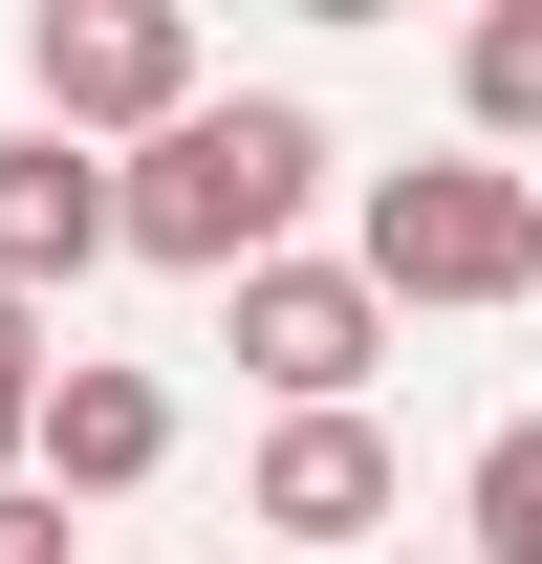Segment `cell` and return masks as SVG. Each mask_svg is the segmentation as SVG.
I'll use <instances>...</instances> for the list:
<instances>
[{"mask_svg":"<svg viewBox=\"0 0 542 564\" xmlns=\"http://www.w3.org/2000/svg\"><path fill=\"white\" fill-rule=\"evenodd\" d=\"M304 196H326V131H304L282 87H217V109H174V131H152L131 174H109L131 261H174V282H261Z\"/></svg>","mask_w":542,"mask_h":564,"instance_id":"6da1fadb","label":"cell"},{"mask_svg":"<svg viewBox=\"0 0 542 564\" xmlns=\"http://www.w3.org/2000/svg\"><path fill=\"white\" fill-rule=\"evenodd\" d=\"M347 261L391 304H521L542 282V174L521 152H412V174H369V239Z\"/></svg>","mask_w":542,"mask_h":564,"instance_id":"7a4b0ae2","label":"cell"},{"mask_svg":"<svg viewBox=\"0 0 542 564\" xmlns=\"http://www.w3.org/2000/svg\"><path fill=\"white\" fill-rule=\"evenodd\" d=\"M22 87H44V131H131V152L174 131V109H217L174 0H44V22H22Z\"/></svg>","mask_w":542,"mask_h":564,"instance_id":"3957f363","label":"cell"},{"mask_svg":"<svg viewBox=\"0 0 542 564\" xmlns=\"http://www.w3.org/2000/svg\"><path fill=\"white\" fill-rule=\"evenodd\" d=\"M239 304V369H261L282 413H369V348H391V282L369 261H261V282H217Z\"/></svg>","mask_w":542,"mask_h":564,"instance_id":"277c9868","label":"cell"},{"mask_svg":"<svg viewBox=\"0 0 542 564\" xmlns=\"http://www.w3.org/2000/svg\"><path fill=\"white\" fill-rule=\"evenodd\" d=\"M87 261H131V217H109V152L22 109V131H0V282L44 304V282H87Z\"/></svg>","mask_w":542,"mask_h":564,"instance_id":"5b68a950","label":"cell"},{"mask_svg":"<svg viewBox=\"0 0 542 564\" xmlns=\"http://www.w3.org/2000/svg\"><path fill=\"white\" fill-rule=\"evenodd\" d=\"M239 499H261L304 564H369V543H391V434H369V413H282Z\"/></svg>","mask_w":542,"mask_h":564,"instance_id":"8992f818","label":"cell"},{"mask_svg":"<svg viewBox=\"0 0 542 564\" xmlns=\"http://www.w3.org/2000/svg\"><path fill=\"white\" fill-rule=\"evenodd\" d=\"M152 456H174V391L152 369H66L44 391V499H131Z\"/></svg>","mask_w":542,"mask_h":564,"instance_id":"52a82bcc","label":"cell"},{"mask_svg":"<svg viewBox=\"0 0 542 564\" xmlns=\"http://www.w3.org/2000/svg\"><path fill=\"white\" fill-rule=\"evenodd\" d=\"M456 564H542V413L477 434V478H456Z\"/></svg>","mask_w":542,"mask_h":564,"instance_id":"ba28073f","label":"cell"},{"mask_svg":"<svg viewBox=\"0 0 542 564\" xmlns=\"http://www.w3.org/2000/svg\"><path fill=\"white\" fill-rule=\"evenodd\" d=\"M456 109H477V152H521V131H542V0H499V22L456 44Z\"/></svg>","mask_w":542,"mask_h":564,"instance_id":"9c48e42d","label":"cell"},{"mask_svg":"<svg viewBox=\"0 0 542 564\" xmlns=\"http://www.w3.org/2000/svg\"><path fill=\"white\" fill-rule=\"evenodd\" d=\"M44 391H66V348H44V304H22V282H0V478H22V456H44Z\"/></svg>","mask_w":542,"mask_h":564,"instance_id":"30bf717a","label":"cell"},{"mask_svg":"<svg viewBox=\"0 0 542 564\" xmlns=\"http://www.w3.org/2000/svg\"><path fill=\"white\" fill-rule=\"evenodd\" d=\"M0 564H66V499L44 478H0Z\"/></svg>","mask_w":542,"mask_h":564,"instance_id":"8fae6325","label":"cell"}]
</instances>
